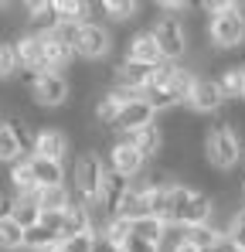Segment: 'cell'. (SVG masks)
Masks as SVG:
<instances>
[{
	"label": "cell",
	"instance_id": "cell-1",
	"mask_svg": "<svg viewBox=\"0 0 245 252\" xmlns=\"http://www.w3.org/2000/svg\"><path fill=\"white\" fill-rule=\"evenodd\" d=\"M106 177V164L102 157L89 147L75 157V170H72V181H75V191H79V205L89 208V215L95 211V198H99V184Z\"/></svg>",
	"mask_w": 245,
	"mask_h": 252
},
{
	"label": "cell",
	"instance_id": "cell-2",
	"mask_svg": "<svg viewBox=\"0 0 245 252\" xmlns=\"http://www.w3.org/2000/svg\"><path fill=\"white\" fill-rule=\"evenodd\" d=\"M204 157L214 170H232L242 160V140L232 133L228 123H214L204 136Z\"/></svg>",
	"mask_w": 245,
	"mask_h": 252
},
{
	"label": "cell",
	"instance_id": "cell-3",
	"mask_svg": "<svg viewBox=\"0 0 245 252\" xmlns=\"http://www.w3.org/2000/svg\"><path fill=\"white\" fill-rule=\"evenodd\" d=\"M208 38L214 48L221 51H239L245 44V14L239 3L225 7L221 14H211V24H208Z\"/></svg>",
	"mask_w": 245,
	"mask_h": 252
},
{
	"label": "cell",
	"instance_id": "cell-4",
	"mask_svg": "<svg viewBox=\"0 0 245 252\" xmlns=\"http://www.w3.org/2000/svg\"><path fill=\"white\" fill-rule=\"evenodd\" d=\"M109 48H113V34L102 24H95V21H82L79 28L72 31V51H75V58L99 62V58L109 55Z\"/></svg>",
	"mask_w": 245,
	"mask_h": 252
},
{
	"label": "cell",
	"instance_id": "cell-5",
	"mask_svg": "<svg viewBox=\"0 0 245 252\" xmlns=\"http://www.w3.org/2000/svg\"><path fill=\"white\" fill-rule=\"evenodd\" d=\"M153 41L160 48V58L163 62H177V58H184L187 55V28H184V21L181 17H160L157 24H153Z\"/></svg>",
	"mask_w": 245,
	"mask_h": 252
},
{
	"label": "cell",
	"instance_id": "cell-6",
	"mask_svg": "<svg viewBox=\"0 0 245 252\" xmlns=\"http://www.w3.org/2000/svg\"><path fill=\"white\" fill-rule=\"evenodd\" d=\"M72 99V82L65 75H51V72H38V79L31 82V102L41 109H55L65 106Z\"/></svg>",
	"mask_w": 245,
	"mask_h": 252
},
{
	"label": "cell",
	"instance_id": "cell-7",
	"mask_svg": "<svg viewBox=\"0 0 245 252\" xmlns=\"http://www.w3.org/2000/svg\"><path fill=\"white\" fill-rule=\"evenodd\" d=\"M194 113H218L225 106V95L214 79H204V75H194V82L187 89V99H184Z\"/></svg>",
	"mask_w": 245,
	"mask_h": 252
},
{
	"label": "cell",
	"instance_id": "cell-8",
	"mask_svg": "<svg viewBox=\"0 0 245 252\" xmlns=\"http://www.w3.org/2000/svg\"><path fill=\"white\" fill-rule=\"evenodd\" d=\"M68 133L65 129H55V126H48V129H41L34 133V150H31V157H44V160H55V164H61L65 157H68Z\"/></svg>",
	"mask_w": 245,
	"mask_h": 252
},
{
	"label": "cell",
	"instance_id": "cell-9",
	"mask_svg": "<svg viewBox=\"0 0 245 252\" xmlns=\"http://www.w3.org/2000/svg\"><path fill=\"white\" fill-rule=\"evenodd\" d=\"M14 55H17V68L24 72H44V38L24 31L14 41Z\"/></svg>",
	"mask_w": 245,
	"mask_h": 252
},
{
	"label": "cell",
	"instance_id": "cell-10",
	"mask_svg": "<svg viewBox=\"0 0 245 252\" xmlns=\"http://www.w3.org/2000/svg\"><path fill=\"white\" fill-rule=\"evenodd\" d=\"M143 167H147V160H143L126 140H116V143L109 147V167L106 170H113V174H120V177H126V181H133Z\"/></svg>",
	"mask_w": 245,
	"mask_h": 252
},
{
	"label": "cell",
	"instance_id": "cell-11",
	"mask_svg": "<svg viewBox=\"0 0 245 252\" xmlns=\"http://www.w3.org/2000/svg\"><path fill=\"white\" fill-rule=\"evenodd\" d=\"M41 38H44V72L61 75V72L75 62L72 41H68V38H58L55 31H51V34H41Z\"/></svg>",
	"mask_w": 245,
	"mask_h": 252
},
{
	"label": "cell",
	"instance_id": "cell-12",
	"mask_svg": "<svg viewBox=\"0 0 245 252\" xmlns=\"http://www.w3.org/2000/svg\"><path fill=\"white\" fill-rule=\"evenodd\" d=\"M153 109L147 106V99L140 95V99H133V102H126L120 109V116H116V123H113V129H120L122 136L126 133H136V129H143V126H150L153 123Z\"/></svg>",
	"mask_w": 245,
	"mask_h": 252
},
{
	"label": "cell",
	"instance_id": "cell-13",
	"mask_svg": "<svg viewBox=\"0 0 245 252\" xmlns=\"http://www.w3.org/2000/svg\"><path fill=\"white\" fill-rule=\"evenodd\" d=\"M126 188H129V181H126V177L113 174V170H106V177H102V184H99V198H95V205L106 211V218H113V215H116L120 198L126 194Z\"/></svg>",
	"mask_w": 245,
	"mask_h": 252
},
{
	"label": "cell",
	"instance_id": "cell-14",
	"mask_svg": "<svg viewBox=\"0 0 245 252\" xmlns=\"http://www.w3.org/2000/svg\"><path fill=\"white\" fill-rule=\"evenodd\" d=\"M143 160H157V154H160V147H163V133H160V126H143V129H136V133H126L122 136Z\"/></svg>",
	"mask_w": 245,
	"mask_h": 252
},
{
	"label": "cell",
	"instance_id": "cell-15",
	"mask_svg": "<svg viewBox=\"0 0 245 252\" xmlns=\"http://www.w3.org/2000/svg\"><path fill=\"white\" fill-rule=\"evenodd\" d=\"M129 239H136V242H147V246H157V249H160L163 239H167V225H163L157 215L133 218V221H129Z\"/></svg>",
	"mask_w": 245,
	"mask_h": 252
},
{
	"label": "cell",
	"instance_id": "cell-16",
	"mask_svg": "<svg viewBox=\"0 0 245 252\" xmlns=\"http://www.w3.org/2000/svg\"><path fill=\"white\" fill-rule=\"evenodd\" d=\"M89 232H95V221H92L89 208H82L79 201H72L68 208L61 211V239H72V235H89Z\"/></svg>",
	"mask_w": 245,
	"mask_h": 252
},
{
	"label": "cell",
	"instance_id": "cell-17",
	"mask_svg": "<svg viewBox=\"0 0 245 252\" xmlns=\"http://www.w3.org/2000/svg\"><path fill=\"white\" fill-rule=\"evenodd\" d=\"M129 62H140V65H150V68H157L163 58H160V48L153 41V34L150 31H136L133 38H129V55H126Z\"/></svg>",
	"mask_w": 245,
	"mask_h": 252
},
{
	"label": "cell",
	"instance_id": "cell-18",
	"mask_svg": "<svg viewBox=\"0 0 245 252\" xmlns=\"http://www.w3.org/2000/svg\"><path fill=\"white\" fill-rule=\"evenodd\" d=\"M24 10H28V24H31V34H51V31L58 28L51 0H31V3H24Z\"/></svg>",
	"mask_w": 245,
	"mask_h": 252
},
{
	"label": "cell",
	"instance_id": "cell-19",
	"mask_svg": "<svg viewBox=\"0 0 245 252\" xmlns=\"http://www.w3.org/2000/svg\"><path fill=\"white\" fill-rule=\"evenodd\" d=\"M7 129H10V136H14V143H17V150H21V157H31V150H34V129L31 123L21 116V113H10V116H0Z\"/></svg>",
	"mask_w": 245,
	"mask_h": 252
},
{
	"label": "cell",
	"instance_id": "cell-20",
	"mask_svg": "<svg viewBox=\"0 0 245 252\" xmlns=\"http://www.w3.org/2000/svg\"><path fill=\"white\" fill-rule=\"evenodd\" d=\"M31 174H34V184L38 188H55V184H65V167L55 164V160H44V157H28Z\"/></svg>",
	"mask_w": 245,
	"mask_h": 252
},
{
	"label": "cell",
	"instance_id": "cell-21",
	"mask_svg": "<svg viewBox=\"0 0 245 252\" xmlns=\"http://www.w3.org/2000/svg\"><path fill=\"white\" fill-rule=\"evenodd\" d=\"M51 7H55L58 28H79L82 21H85V14H89L85 0H51Z\"/></svg>",
	"mask_w": 245,
	"mask_h": 252
},
{
	"label": "cell",
	"instance_id": "cell-22",
	"mask_svg": "<svg viewBox=\"0 0 245 252\" xmlns=\"http://www.w3.org/2000/svg\"><path fill=\"white\" fill-rule=\"evenodd\" d=\"M34 205H38V211H65L72 205V191H68L65 184L38 188V191H34Z\"/></svg>",
	"mask_w": 245,
	"mask_h": 252
},
{
	"label": "cell",
	"instance_id": "cell-23",
	"mask_svg": "<svg viewBox=\"0 0 245 252\" xmlns=\"http://www.w3.org/2000/svg\"><path fill=\"white\" fill-rule=\"evenodd\" d=\"M225 239V232L214 225V221H208V225H198V228H184V242H191L198 252H211L218 242Z\"/></svg>",
	"mask_w": 245,
	"mask_h": 252
},
{
	"label": "cell",
	"instance_id": "cell-24",
	"mask_svg": "<svg viewBox=\"0 0 245 252\" xmlns=\"http://www.w3.org/2000/svg\"><path fill=\"white\" fill-rule=\"evenodd\" d=\"M61 242V235L58 232H51V228H44V225H28L24 228V246L21 249H31V252H48V249H55Z\"/></svg>",
	"mask_w": 245,
	"mask_h": 252
},
{
	"label": "cell",
	"instance_id": "cell-25",
	"mask_svg": "<svg viewBox=\"0 0 245 252\" xmlns=\"http://www.w3.org/2000/svg\"><path fill=\"white\" fill-rule=\"evenodd\" d=\"M10 218H14L21 228H28V225H34V221H38L34 191H31V194H14V198H10Z\"/></svg>",
	"mask_w": 245,
	"mask_h": 252
},
{
	"label": "cell",
	"instance_id": "cell-26",
	"mask_svg": "<svg viewBox=\"0 0 245 252\" xmlns=\"http://www.w3.org/2000/svg\"><path fill=\"white\" fill-rule=\"evenodd\" d=\"M7 181H10V188H14V194H31V191H38L28 157H21V160L10 164V177H7Z\"/></svg>",
	"mask_w": 245,
	"mask_h": 252
},
{
	"label": "cell",
	"instance_id": "cell-27",
	"mask_svg": "<svg viewBox=\"0 0 245 252\" xmlns=\"http://www.w3.org/2000/svg\"><path fill=\"white\" fill-rule=\"evenodd\" d=\"M21 246H24V228L10 215H3L0 218V252H17Z\"/></svg>",
	"mask_w": 245,
	"mask_h": 252
},
{
	"label": "cell",
	"instance_id": "cell-28",
	"mask_svg": "<svg viewBox=\"0 0 245 252\" xmlns=\"http://www.w3.org/2000/svg\"><path fill=\"white\" fill-rule=\"evenodd\" d=\"M225 99H242V65H228L221 68V75L214 79Z\"/></svg>",
	"mask_w": 245,
	"mask_h": 252
},
{
	"label": "cell",
	"instance_id": "cell-29",
	"mask_svg": "<svg viewBox=\"0 0 245 252\" xmlns=\"http://www.w3.org/2000/svg\"><path fill=\"white\" fill-rule=\"evenodd\" d=\"M102 10L109 14V21L126 24V21H133V17L140 14V3H136V0H106V3H102Z\"/></svg>",
	"mask_w": 245,
	"mask_h": 252
},
{
	"label": "cell",
	"instance_id": "cell-30",
	"mask_svg": "<svg viewBox=\"0 0 245 252\" xmlns=\"http://www.w3.org/2000/svg\"><path fill=\"white\" fill-rule=\"evenodd\" d=\"M225 242L235 252H245V208H239L228 221V232H225Z\"/></svg>",
	"mask_w": 245,
	"mask_h": 252
},
{
	"label": "cell",
	"instance_id": "cell-31",
	"mask_svg": "<svg viewBox=\"0 0 245 252\" xmlns=\"http://www.w3.org/2000/svg\"><path fill=\"white\" fill-rule=\"evenodd\" d=\"M14 160H21V150H17V143H14L7 123L0 120V164H14Z\"/></svg>",
	"mask_w": 245,
	"mask_h": 252
},
{
	"label": "cell",
	"instance_id": "cell-32",
	"mask_svg": "<svg viewBox=\"0 0 245 252\" xmlns=\"http://www.w3.org/2000/svg\"><path fill=\"white\" fill-rule=\"evenodd\" d=\"M21 68H17V55H14V44L0 41V79H14Z\"/></svg>",
	"mask_w": 245,
	"mask_h": 252
},
{
	"label": "cell",
	"instance_id": "cell-33",
	"mask_svg": "<svg viewBox=\"0 0 245 252\" xmlns=\"http://www.w3.org/2000/svg\"><path fill=\"white\" fill-rule=\"evenodd\" d=\"M92 242H95V232H89V235H72V239H61L55 249H58V252H92Z\"/></svg>",
	"mask_w": 245,
	"mask_h": 252
},
{
	"label": "cell",
	"instance_id": "cell-34",
	"mask_svg": "<svg viewBox=\"0 0 245 252\" xmlns=\"http://www.w3.org/2000/svg\"><path fill=\"white\" fill-rule=\"evenodd\" d=\"M160 10L167 17H174V14H184V10H191V3L187 0H160Z\"/></svg>",
	"mask_w": 245,
	"mask_h": 252
},
{
	"label": "cell",
	"instance_id": "cell-35",
	"mask_svg": "<svg viewBox=\"0 0 245 252\" xmlns=\"http://www.w3.org/2000/svg\"><path fill=\"white\" fill-rule=\"evenodd\" d=\"M122 249H126V252H160L157 246H147V242H136V239H129Z\"/></svg>",
	"mask_w": 245,
	"mask_h": 252
},
{
	"label": "cell",
	"instance_id": "cell-36",
	"mask_svg": "<svg viewBox=\"0 0 245 252\" xmlns=\"http://www.w3.org/2000/svg\"><path fill=\"white\" fill-rule=\"evenodd\" d=\"M174 252H198V249H194V246H191V242H184V239H181V242H177V246H174Z\"/></svg>",
	"mask_w": 245,
	"mask_h": 252
},
{
	"label": "cell",
	"instance_id": "cell-37",
	"mask_svg": "<svg viewBox=\"0 0 245 252\" xmlns=\"http://www.w3.org/2000/svg\"><path fill=\"white\" fill-rule=\"evenodd\" d=\"M211 252H235V249H232V246H228V242L221 239V242H218V246H214V249H211Z\"/></svg>",
	"mask_w": 245,
	"mask_h": 252
},
{
	"label": "cell",
	"instance_id": "cell-38",
	"mask_svg": "<svg viewBox=\"0 0 245 252\" xmlns=\"http://www.w3.org/2000/svg\"><path fill=\"white\" fill-rule=\"evenodd\" d=\"M242 102H245V65H242Z\"/></svg>",
	"mask_w": 245,
	"mask_h": 252
}]
</instances>
